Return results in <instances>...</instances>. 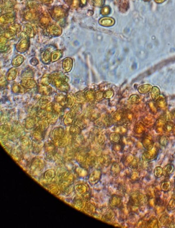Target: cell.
Returning a JSON list of instances; mask_svg holds the SVG:
<instances>
[{"mask_svg":"<svg viewBox=\"0 0 175 228\" xmlns=\"http://www.w3.org/2000/svg\"><path fill=\"white\" fill-rule=\"evenodd\" d=\"M147 199L145 195L140 193H134L130 196L129 201L132 206L139 207L146 203Z\"/></svg>","mask_w":175,"mask_h":228,"instance_id":"obj_1","label":"cell"},{"mask_svg":"<svg viewBox=\"0 0 175 228\" xmlns=\"http://www.w3.org/2000/svg\"><path fill=\"white\" fill-rule=\"evenodd\" d=\"M158 154V149L155 147H154L151 150H147L144 152L142 155V159L143 161H152L155 160L157 157Z\"/></svg>","mask_w":175,"mask_h":228,"instance_id":"obj_2","label":"cell"},{"mask_svg":"<svg viewBox=\"0 0 175 228\" xmlns=\"http://www.w3.org/2000/svg\"><path fill=\"white\" fill-rule=\"evenodd\" d=\"M122 197L118 195H114L109 200V206L112 209L119 208L122 206Z\"/></svg>","mask_w":175,"mask_h":228,"instance_id":"obj_3","label":"cell"},{"mask_svg":"<svg viewBox=\"0 0 175 228\" xmlns=\"http://www.w3.org/2000/svg\"><path fill=\"white\" fill-rule=\"evenodd\" d=\"M142 143L144 148L147 150H151L154 147V142L150 138H144Z\"/></svg>","mask_w":175,"mask_h":228,"instance_id":"obj_4","label":"cell"},{"mask_svg":"<svg viewBox=\"0 0 175 228\" xmlns=\"http://www.w3.org/2000/svg\"><path fill=\"white\" fill-rule=\"evenodd\" d=\"M121 170L120 166L119 163L114 162L112 165L111 169V173L113 176H117L120 173Z\"/></svg>","mask_w":175,"mask_h":228,"instance_id":"obj_5","label":"cell"},{"mask_svg":"<svg viewBox=\"0 0 175 228\" xmlns=\"http://www.w3.org/2000/svg\"><path fill=\"white\" fill-rule=\"evenodd\" d=\"M90 181H91L93 179H94L93 181V184H96L98 183V182L100 180L101 177V172L99 170H97L95 172H93L91 174H90Z\"/></svg>","mask_w":175,"mask_h":228,"instance_id":"obj_6","label":"cell"},{"mask_svg":"<svg viewBox=\"0 0 175 228\" xmlns=\"http://www.w3.org/2000/svg\"><path fill=\"white\" fill-rule=\"evenodd\" d=\"M173 166L170 165H168L163 168V174L164 176H169L173 170Z\"/></svg>","mask_w":175,"mask_h":228,"instance_id":"obj_7","label":"cell"},{"mask_svg":"<svg viewBox=\"0 0 175 228\" xmlns=\"http://www.w3.org/2000/svg\"><path fill=\"white\" fill-rule=\"evenodd\" d=\"M109 138H110L111 141L114 144V143H117L120 142L121 137L120 134H119L114 133H112L110 135Z\"/></svg>","mask_w":175,"mask_h":228,"instance_id":"obj_8","label":"cell"},{"mask_svg":"<svg viewBox=\"0 0 175 228\" xmlns=\"http://www.w3.org/2000/svg\"><path fill=\"white\" fill-rule=\"evenodd\" d=\"M115 216V214L113 210H110L108 211V212L105 214L104 218L106 221H110L113 220Z\"/></svg>","mask_w":175,"mask_h":228,"instance_id":"obj_9","label":"cell"},{"mask_svg":"<svg viewBox=\"0 0 175 228\" xmlns=\"http://www.w3.org/2000/svg\"><path fill=\"white\" fill-rule=\"evenodd\" d=\"M154 174L156 178H161L163 175L162 168L160 166L156 167L154 171Z\"/></svg>","mask_w":175,"mask_h":228,"instance_id":"obj_10","label":"cell"},{"mask_svg":"<svg viewBox=\"0 0 175 228\" xmlns=\"http://www.w3.org/2000/svg\"><path fill=\"white\" fill-rule=\"evenodd\" d=\"M102 160L103 165L107 167L111 162V158L109 155H106L102 157Z\"/></svg>","mask_w":175,"mask_h":228,"instance_id":"obj_11","label":"cell"},{"mask_svg":"<svg viewBox=\"0 0 175 228\" xmlns=\"http://www.w3.org/2000/svg\"><path fill=\"white\" fill-rule=\"evenodd\" d=\"M123 145L120 142L119 143H114L113 145L112 149L114 151L116 152H120L123 149Z\"/></svg>","mask_w":175,"mask_h":228,"instance_id":"obj_12","label":"cell"},{"mask_svg":"<svg viewBox=\"0 0 175 228\" xmlns=\"http://www.w3.org/2000/svg\"><path fill=\"white\" fill-rule=\"evenodd\" d=\"M161 188L164 192L168 191L170 188V185L168 182L163 181L161 185Z\"/></svg>","mask_w":175,"mask_h":228,"instance_id":"obj_13","label":"cell"},{"mask_svg":"<svg viewBox=\"0 0 175 228\" xmlns=\"http://www.w3.org/2000/svg\"><path fill=\"white\" fill-rule=\"evenodd\" d=\"M159 141L160 145H161L163 146H166L167 145V144H168V140H167V139L166 138L165 136H161V137L159 139Z\"/></svg>","mask_w":175,"mask_h":228,"instance_id":"obj_14","label":"cell"}]
</instances>
